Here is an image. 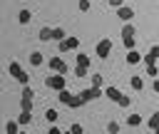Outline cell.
Masks as SVG:
<instances>
[{"mask_svg":"<svg viewBox=\"0 0 159 134\" xmlns=\"http://www.w3.org/2000/svg\"><path fill=\"white\" fill-rule=\"evenodd\" d=\"M7 72H10V77H12V79H17L20 84H27V82H30L27 72H25V69L20 67V62H15V60H12L10 65H7Z\"/></svg>","mask_w":159,"mask_h":134,"instance_id":"cell-1","label":"cell"},{"mask_svg":"<svg viewBox=\"0 0 159 134\" xmlns=\"http://www.w3.org/2000/svg\"><path fill=\"white\" fill-rule=\"evenodd\" d=\"M45 84L50 87V89H55V92H60V89H65V74H60V72H52L47 79H45Z\"/></svg>","mask_w":159,"mask_h":134,"instance_id":"cell-2","label":"cell"},{"mask_svg":"<svg viewBox=\"0 0 159 134\" xmlns=\"http://www.w3.org/2000/svg\"><path fill=\"white\" fill-rule=\"evenodd\" d=\"M94 52H97V55H99L102 60H107V57H109V52H112V40H109V37H102V40L97 42Z\"/></svg>","mask_w":159,"mask_h":134,"instance_id":"cell-3","label":"cell"},{"mask_svg":"<svg viewBox=\"0 0 159 134\" xmlns=\"http://www.w3.org/2000/svg\"><path fill=\"white\" fill-rule=\"evenodd\" d=\"M47 65H50V69H52V72H60V74H65V72H67V65H65V60H62L60 55H55L52 60H47Z\"/></svg>","mask_w":159,"mask_h":134,"instance_id":"cell-4","label":"cell"},{"mask_svg":"<svg viewBox=\"0 0 159 134\" xmlns=\"http://www.w3.org/2000/svg\"><path fill=\"white\" fill-rule=\"evenodd\" d=\"M60 52H67V50H80V40L77 37H65L62 42H57Z\"/></svg>","mask_w":159,"mask_h":134,"instance_id":"cell-5","label":"cell"},{"mask_svg":"<svg viewBox=\"0 0 159 134\" xmlns=\"http://www.w3.org/2000/svg\"><path fill=\"white\" fill-rule=\"evenodd\" d=\"M99 97H102V89H97V87H89V89L80 92V99H82V102H89V99H99Z\"/></svg>","mask_w":159,"mask_h":134,"instance_id":"cell-6","label":"cell"},{"mask_svg":"<svg viewBox=\"0 0 159 134\" xmlns=\"http://www.w3.org/2000/svg\"><path fill=\"white\" fill-rule=\"evenodd\" d=\"M117 17L127 22V20H132V17H134V10H132L129 5H119V7H117Z\"/></svg>","mask_w":159,"mask_h":134,"instance_id":"cell-7","label":"cell"},{"mask_svg":"<svg viewBox=\"0 0 159 134\" xmlns=\"http://www.w3.org/2000/svg\"><path fill=\"white\" fill-rule=\"evenodd\" d=\"M142 62V52L139 50H127V65H139Z\"/></svg>","mask_w":159,"mask_h":134,"instance_id":"cell-8","label":"cell"},{"mask_svg":"<svg viewBox=\"0 0 159 134\" xmlns=\"http://www.w3.org/2000/svg\"><path fill=\"white\" fill-rule=\"evenodd\" d=\"M107 99H112V102H119V97H122V92H119V87H107L104 92H102Z\"/></svg>","mask_w":159,"mask_h":134,"instance_id":"cell-9","label":"cell"},{"mask_svg":"<svg viewBox=\"0 0 159 134\" xmlns=\"http://www.w3.org/2000/svg\"><path fill=\"white\" fill-rule=\"evenodd\" d=\"M30 20H32V12H30V10H20V12H17V22H20V25H27Z\"/></svg>","mask_w":159,"mask_h":134,"instance_id":"cell-10","label":"cell"},{"mask_svg":"<svg viewBox=\"0 0 159 134\" xmlns=\"http://www.w3.org/2000/svg\"><path fill=\"white\" fill-rule=\"evenodd\" d=\"M30 65H32V67H40V65H45V57H42V52H32V55H30Z\"/></svg>","mask_w":159,"mask_h":134,"instance_id":"cell-11","label":"cell"},{"mask_svg":"<svg viewBox=\"0 0 159 134\" xmlns=\"http://www.w3.org/2000/svg\"><path fill=\"white\" fill-rule=\"evenodd\" d=\"M129 84H132V89H137V92H142V87H144V79L137 74V77H132L129 79Z\"/></svg>","mask_w":159,"mask_h":134,"instance_id":"cell-12","label":"cell"},{"mask_svg":"<svg viewBox=\"0 0 159 134\" xmlns=\"http://www.w3.org/2000/svg\"><path fill=\"white\" fill-rule=\"evenodd\" d=\"M30 122H32V114H30V112H20L17 124H20V127H25V124H30Z\"/></svg>","mask_w":159,"mask_h":134,"instance_id":"cell-13","label":"cell"},{"mask_svg":"<svg viewBox=\"0 0 159 134\" xmlns=\"http://www.w3.org/2000/svg\"><path fill=\"white\" fill-rule=\"evenodd\" d=\"M142 122H144L142 114H129V117H127V124H129V127H139Z\"/></svg>","mask_w":159,"mask_h":134,"instance_id":"cell-14","label":"cell"},{"mask_svg":"<svg viewBox=\"0 0 159 134\" xmlns=\"http://www.w3.org/2000/svg\"><path fill=\"white\" fill-rule=\"evenodd\" d=\"M17 132H20V124H17V119L5 124V134H17Z\"/></svg>","mask_w":159,"mask_h":134,"instance_id":"cell-15","label":"cell"},{"mask_svg":"<svg viewBox=\"0 0 159 134\" xmlns=\"http://www.w3.org/2000/svg\"><path fill=\"white\" fill-rule=\"evenodd\" d=\"M20 112H32V99L22 97V99H20Z\"/></svg>","mask_w":159,"mask_h":134,"instance_id":"cell-16","label":"cell"},{"mask_svg":"<svg viewBox=\"0 0 159 134\" xmlns=\"http://www.w3.org/2000/svg\"><path fill=\"white\" fill-rule=\"evenodd\" d=\"M65 37H67V35H65V30H62V27H55V30H52V40H57V42H62Z\"/></svg>","mask_w":159,"mask_h":134,"instance_id":"cell-17","label":"cell"},{"mask_svg":"<svg viewBox=\"0 0 159 134\" xmlns=\"http://www.w3.org/2000/svg\"><path fill=\"white\" fill-rule=\"evenodd\" d=\"M57 97H60V102H62V104H70V99H72V94H70L67 89H60V92H57Z\"/></svg>","mask_w":159,"mask_h":134,"instance_id":"cell-18","label":"cell"},{"mask_svg":"<svg viewBox=\"0 0 159 134\" xmlns=\"http://www.w3.org/2000/svg\"><path fill=\"white\" fill-rule=\"evenodd\" d=\"M147 124H149V129H152V132H154V129H157V127H159V112H154V114H152V117H149V122H147Z\"/></svg>","mask_w":159,"mask_h":134,"instance_id":"cell-19","label":"cell"},{"mask_svg":"<svg viewBox=\"0 0 159 134\" xmlns=\"http://www.w3.org/2000/svg\"><path fill=\"white\" fill-rule=\"evenodd\" d=\"M134 32H137L134 25H124V27H122V37H134Z\"/></svg>","mask_w":159,"mask_h":134,"instance_id":"cell-20","label":"cell"},{"mask_svg":"<svg viewBox=\"0 0 159 134\" xmlns=\"http://www.w3.org/2000/svg\"><path fill=\"white\" fill-rule=\"evenodd\" d=\"M40 40H42V42L52 40V30H50V27H42V30H40Z\"/></svg>","mask_w":159,"mask_h":134,"instance_id":"cell-21","label":"cell"},{"mask_svg":"<svg viewBox=\"0 0 159 134\" xmlns=\"http://www.w3.org/2000/svg\"><path fill=\"white\" fill-rule=\"evenodd\" d=\"M122 42H124L127 50H137V40L134 37H122Z\"/></svg>","mask_w":159,"mask_h":134,"instance_id":"cell-22","label":"cell"},{"mask_svg":"<svg viewBox=\"0 0 159 134\" xmlns=\"http://www.w3.org/2000/svg\"><path fill=\"white\" fill-rule=\"evenodd\" d=\"M82 104H84V102L80 99V94H72V99H70V104H67V107H72V109H77V107H82Z\"/></svg>","mask_w":159,"mask_h":134,"instance_id":"cell-23","label":"cell"},{"mask_svg":"<svg viewBox=\"0 0 159 134\" xmlns=\"http://www.w3.org/2000/svg\"><path fill=\"white\" fill-rule=\"evenodd\" d=\"M77 65H80V67H89V57L80 52V55H77Z\"/></svg>","mask_w":159,"mask_h":134,"instance_id":"cell-24","label":"cell"},{"mask_svg":"<svg viewBox=\"0 0 159 134\" xmlns=\"http://www.w3.org/2000/svg\"><path fill=\"white\" fill-rule=\"evenodd\" d=\"M57 117H60L57 109H47V112H45V119H47V122H57Z\"/></svg>","mask_w":159,"mask_h":134,"instance_id":"cell-25","label":"cell"},{"mask_svg":"<svg viewBox=\"0 0 159 134\" xmlns=\"http://www.w3.org/2000/svg\"><path fill=\"white\" fill-rule=\"evenodd\" d=\"M147 74L149 77H157L159 74V65H147Z\"/></svg>","mask_w":159,"mask_h":134,"instance_id":"cell-26","label":"cell"},{"mask_svg":"<svg viewBox=\"0 0 159 134\" xmlns=\"http://www.w3.org/2000/svg\"><path fill=\"white\" fill-rule=\"evenodd\" d=\"M102 82H104V77H102V74H92V87H97V89H99V87H102Z\"/></svg>","mask_w":159,"mask_h":134,"instance_id":"cell-27","label":"cell"},{"mask_svg":"<svg viewBox=\"0 0 159 134\" xmlns=\"http://www.w3.org/2000/svg\"><path fill=\"white\" fill-rule=\"evenodd\" d=\"M107 132H109V134H117V132H119V122H109V124H107Z\"/></svg>","mask_w":159,"mask_h":134,"instance_id":"cell-28","label":"cell"},{"mask_svg":"<svg viewBox=\"0 0 159 134\" xmlns=\"http://www.w3.org/2000/svg\"><path fill=\"white\" fill-rule=\"evenodd\" d=\"M70 132H72V134H84V127H82V124H77V122H75V124H72V127H70Z\"/></svg>","mask_w":159,"mask_h":134,"instance_id":"cell-29","label":"cell"},{"mask_svg":"<svg viewBox=\"0 0 159 134\" xmlns=\"http://www.w3.org/2000/svg\"><path fill=\"white\" fill-rule=\"evenodd\" d=\"M22 97H27V99H32L35 94H32V89H30V84H22Z\"/></svg>","mask_w":159,"mask_h":134,"instance_id":"cell-30","label":"cell"},{"mask_svg":"<svg viewBox=\"0 0 159 134\" xmlns=\"http://www.w3.org/2000/svg\"><path fill=\"white\" fill-rule=\"evenodd\" d=\"M117 104H119V107H129V104H132V99H129V97H127V94H122V97H119V102H117Z\"/></svg>","mask_w":159,"mask_h":134,"instance_id":"cell-31","label":"cell"},{"mask_svg":"<svg viewBox=\"0 0 159 134\" xmlns=\"http://www.w3.org/2000/svg\"><path fill=\"white\" fill-rule=\"evenodd\" d=\"M75 74H77V77H84V74H87V67H80V65H77V67H75Z\"/></svg>","mask_w":159,"mask_h":134,"instance_id":"cell-32","label":"cell"},{"mask_svg":"<svg viewBox=\"0 0 159 134\" xmlns=\"http://www.w3.org/2000/svg\"><path fill=\"white\" fill-rule=\"evenodd\" d=\"M80 10L87 12V10H89V0H80Z\"/></svg>","mask_w":159,"mask_h":134,"instance_id":"cell-33","label":"cell"},{"mask_svg":"<svg viewBox=\"0 0 159 134\" xmlns=\"http://www.w3.org/2000/svg\"><path fill=\"white\" fill-rule=\"evenodd\" d=\"M149 52H152V55H154V60H157V62H159V45H154V47H152V50H149Z\"/></svg>","mask_w":159,"mask_h":134,"instance_id":"cell-34","label":"cell"},{"mask_svg":"<svg viewBox=\"0 0 159 134\" xmlns=\"http://www.w3.org/2000/svg\"><path fill=\"white\" fill-rule=\"evenodd\" d=\"M112 7H119V5H124V0H107Z\"/></svg>","mask_w":159,"mask_h":134,"instance_id":"cell-35","label":"cell"},{"mask_svg":"<svg viewBox=\"0 0 159 134\" xmlns=\"http://www.w3.org/2000/svg\"><path fill=\"white\" fill-rule=\"evenodd\" d=\"M47 134H62V129H60V127H50V132H47Z\"/></svg>","mask_w":159,"mask_h":134,"instance_id":"cell-36","label":"cell"},{"mask_svg":"<svg viewBox=\"0 0 159 134\" xmlns=\"http://www.w3.org/2000/svg\"><path fill=\"white\" fill-rule=\"evenodd\" d=\"M152 89H154V92L159 94V77H154V84H152Z\"/></svg>","mask_w":159,"mask_h":134,"instance_id":"cell-37","label":"cell"},{"mask_svg":"<svg viewBox=\"0 0 159 134\" xmlns=\"http://www.w3.org/2000/svg\"><path fill=\"white\" fill-rule=\"evenodd\" d=\"M17 134H27V132H25V129H20V132H17Z\"/></svg>","mask_w":159,"mask_h":134,"instance_id":"cell-38","label":"cell"},{"mask_svg":"<svg viewBox=\"0 0 159 134\" xmlns=\"http://www.w3.org/2000/svg\"><path fill=\"white\" fill-rule=\"evenodd\" d=\"M154 134H159V127H157V129H154Z\"/></svg>","mask_w":159,"mask_h":134,"instance_id":"cell-39","label":"cell"},{"mask_svg":"<svg viewBox=\"0 0 159 134\" xmlns=\"http://www.w3.org/2000/svg\"><path fill=\"white\" fill-rule=\"evenodd\" d=\"M62 134H72V132H62Z\"/></svg>","mask_w":159,"mask_h":134,"instance_id":"cell-40","label":"cell"},{"mask_svg":"<svg viewBox=\"0 0 159 134\" xmlns=\"http://www.w3.org/2000/svg\"><path fill=\"white\" fill-rule=\"evenodd\" d=\"M104 2H107V0H104Z\"/></svg>","mask_w":159,"mask_h":134,"instance_id":"cell-41","label":"cell"},{"mask_svg":"<svg viewBox=\"0 0 159 134\" xmlns=\"http://www.w3.org/2000/svg\"><path fill=\"white\" fill-rule=\"evenodd\" d=\"M157 65H159V62H157Z\"/></svg>","mask_w":159,"mask_h":134,"instance_id":"cell-42","label":"cell"}]
</instances>
